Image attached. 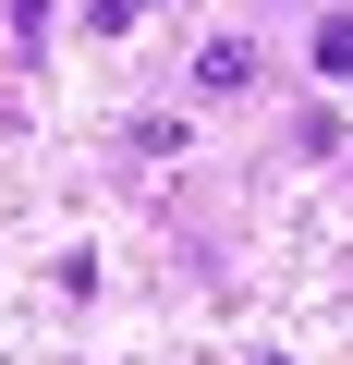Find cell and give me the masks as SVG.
<instances>
[{
	"instance_id": "1",
	"label": "cell",
	"mask_w": 353,
	"mask_h": 365,
	"mask_svg": "<svg viewBox=\"0 0 353 365\" xmlns=\"http://www.w3.org/2000/svg\"><path fill=\"white\" fill-rule=\"evenodd\" d=\"M195 86H208V98L256 86V37H208V49H195Z\"/></svg>"
},
{
	"instance_id": "2",
	"label": "cell",
	"mask_w": 353,
	"mask_h": 365,
	"mask_svg": "<svg viewBox=\"0 0 353 365\" xmlns=\"http://www.w3.org/2000/svg\"><path fill=\"white\" fill-rule=\"evenodd\" d=\"M317 73H353V13H329V25H317Z\"/></svg>"
},
{
	"instance_id": "3",
	"label": "cell",
	"mask_w": 353,
	"mask_h": 365,
	"mask_svg": "<svg viewBox=\"0 0 353 365\" xmlns=\"http://www.w3.org/2000/svg\"><path fill=\"white\" fill-rule=\"evenodd\" d=\"M134 13H158V0H86V25H98V37H134Z\"/></svg>"
}]
</instances>
